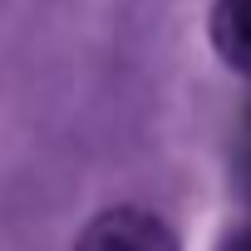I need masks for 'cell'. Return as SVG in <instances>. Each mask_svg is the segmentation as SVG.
Listing matches in <instances>:
<instances>
[{
    "label": "cell",
    "mask_w": 251,
    "mask_h": 251,
    "mask_svg": "<svg viewBox=\"0 0 251 251\" xmlns=\"http://www.w3.org/2000/svg\"><path fill=\"white\" fill-rule=\"evenodd\" d=\"M74 251H182V241L148 207H108L79 231Z\"/></svg>",
    "instance_id": "1"
},
{
    "label": "cell",
    "mask_w": 251,
    "mask_h": 251,
    "mask_svg": "<svg viewBox=\"0 0 251 251\" xmlns=\"http://www.w3.org/2000/svg\"><path fill=\"white\" fill-rule=\"evenodd\" d=\"M207 30H212L222 64L251 79V0H217Z\"/></svg>",
    "instance_id": "2"
},
{
    "label": "cell",
    "mask_w": 251,
    "mask_h": 251,
    "mask_svg": "<svg viewBox=\"0 0 251 251\" xmlns=\"http://www.w3.org/2000/svg\"><path fill=\"white\" fill-rule=\"evenodd\" d=\"M217 251H251V226H236L217 241Z\"/></svg>",
    "instance_id": "3"
},
{
    "label": "cell",
    "mask_w": 251,
    "mask_h": 251,
    "mask_svg": "<svg viewBox=\"0 0 251 251\" xmlns=\"http://www.w3.org/2000/svg\"><path fill=\"white\" fill-rule=\"evenodd\" d=\"M241 163H246V182H251V133H246V158Z\"/></svg>",
    "instance_id": "4"
}]
</instances>
